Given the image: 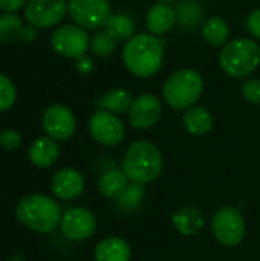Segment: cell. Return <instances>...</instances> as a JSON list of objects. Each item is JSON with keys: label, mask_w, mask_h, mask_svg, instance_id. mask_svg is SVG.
<instances>
[{"label": "cell", "mask_w": 260, "mask_h": 261, "mask_svg": "<svg viewBox=\"0 0 260 261\" xmlns=\"http://www.w3.org/2000/svg\"><path fill=\"white\" fill-rule=\"evenodd\" d=\"M67 11L75 24L86 31L104 26L112 15L109 0H69Z\"/></svg>", "instance_id": "cell-8"}, {"label": "cell", "mask_w": 260, "mask_h": 261, "mask_svg": "<svg viewBox=\"0 0 260 261\" xmlns=\"http://www.w3.org/2000/svg\"><path fill=\"white\" fill-rule=\"evenodd\" d=\"M15 216L26 228L48 234L61 223V210L55 200L44 194H31L23 197L15 208Z\"/></svg>", "instance_id": "cell-3"}, {"label": "cell", "mask_w": 260, "mask_h": 261, "mask_svg": "<svg viewBox=\"0 0 260 261\" xmlns=\"http://www.w3.org/2000/svg\"><path fill=\"white\" fill-rule=\"evenodd\" d=\"M172 223L176 228L178 232H181L185 237H193L196 236L205 225V216L199 208L195 206H187L178 210L173 217Z\"/></svg>", "instance_id": "cell-16"}, {"label": "cell", "mask_w": 260, "mask_h": 261, "mask_svg": "<svg viewBox=\"0 0 260 261\" xmlns=\"http://www.w3.org/2000/svg\"><path fill=\"white\" fill-rule=\"evenodd\" d=\"M15 87L12 81L0 73V112H5L11 109L15 102Z\"/></svg>", "instance_id": "cell-27"}, {"label": "cell", "mask_w": 260, "mask_h": 261, "mask_svg": "<svg viewBox=\"0 0 260 261\" xmlns=\"http://www.w3.org/2000/svg\"><path fill=\"white\" fill-rule=\"evenodd\" d=\"M204 89V80L195 69H181L172 73L162 86L166 102L175 110L193 107Z\"/></svg>", "instance_id": "cell-5"}, {"label": "cell", "mask_w": 260, "mask_h": 261, "mask_svg": "<svg viewBox=\"0 0 260 261\" xmlns=\"http://www.w3.org/2000/svg\"><path fill=\"white\" fill-rule=\"evenodd\" d=\"M130 246L121 237H106L95 249V261H129Z\"/></svg>", "instance_id": "cell-18"}, {"label": "cell", "mask_w": 260, "mask_h": 261, "mask_svg": "<svg viewBox=\"0 0 260 261\" xmlns=\"http://www.w3.org/2000/svg\"><path fill=\"white\" fill-rule=\"evenodd\" d=\"M211 231L221 245L234 248L242 243L245 237V219L238 208L224 206L215 213L211 220Z\"/></svg>", "instance_id": "cell-6"}, {"label": "cell", "mask_w": 260, "mask_h": 261, "mask_svg": "<svg viewBox=\"0 0 260 261\" xmlns=\"http://www.w3.org/2000/svg\"><path fill=\"white\" fill-rule=\"evenodd\" d=\"M202 37L211 46H225L230 38V26L224 18L211 17L202 26Z\"/></svg>", "instance_id": "cell-21"}, {"label": "cell", "mask_w": 260, "mask_h": 261, "mask_svg": "<svg viewBox=\"0 0 260 261\" xmlns=\"http://www.w3.org/2000/svg\"><path fill=\"white\" fill-rule=\"evenodd\" d=\"M247 28H248V31H250L251 35H254L256 38H259L260 40V8L254 9V11L248 15Z\"/></svg>", "instance_id": "cell-30"}, {"label": "cell", "mask_w": 260, "mask_h": 261, "mask_svg": "<svg viewBox=\"0 0 260 261\" xmlns=\"http://www.w3.org/2000/svg\"><path fill=\"white\" fill-rule=\"evenodd\" d=\"M161 113V101L152 93H144L133 99V104L129 110V121L132 127L138 130H149L159 121Z\"/></svg>", "instance_id": "cell-13"}, {"label": "cell", "mask_w": 260, "mask_h": 261, "mask_svg": "<svg viewBox=\"0 0 260 261\" xmlns=\"http://www.w3.org/2000/svg\"><path fill=\"white\" fill-rule=\"evenodd\" d=\"M133 104V96L130 92L124 89H113L109 90L98 102L101 110H107L112 113H124L129 112Z\"/></svg>", "instance_id": "cell-22"}, {"label": "cell", "mask_w": 260, "mask_h": 261, "mask_svg": "<svg viewBox=\"0 0 260 261\" xmlns=\"http://www.w3.org/2000/svg\"><path fill=\"white\" fill-rule=\"evenodd\" d=\"M115 47L116 40H113L106 29L97 32L90 40V50L98 57H109L115 50Z\"/></svg>", "instance_id": "cell-25"}, {"label": "cell", "mask_w": 260, "mask_h": 261, "mask_svg": "<svg viewBox=\"0 0 260 261\" xmlns=\"http://www.w3.org/2000/svg\"><path fill=\"white\" fill-rule=\"evenodd\" d=\"M164 61L162 41L149 34L132 37L123 49V63L126 69L138 78L156 75Z\"/></svg>", "instance_id": "cell-1"}, {"label": "cell", "mask_w": 260, "mask_h": 261, "mask_svg": "<svg viewBox=\"0 0 260 261\" xmlns=\"http://www.w3.org/2000/svg\"><path fill=\"white\" fill-rule=\"evenodd\" d=\"M127 180L129 179L124 174V171H118V170L107 171L100 177L98 190L107 199H118L126 191V188L129 187Z\"/></svg>", "instance_id": "cell-20"}, {"label": "cell", "mask_w": 260, "mask_h": 261, "mask_svg": "<svg viewBox=\"0 0 260 261\" xmlns=\"http://www.w3.org/2000/svg\"><path fill=\"white\" fill-rule=\"evenodd\" d=\"M75 116L66 106H51L43 115V128L54 141H67L75 133Z\"/></svg>", "instance_id": "cell-12"}, {"label": "cell", "mask_w": 260, "mask_h": 261, "mask_svg": "<svg viewBox=\"0 0 260 261\" xmlns=\"http://www.w3.org/2000/svg\"><path fill=\"white\" fill-rule=\"evenodd\" d=\"M37 38V29L32 26V24H26V26H23V29H21V34H20V40H23V41H32V40H35Z\"/></svg>", "instance_id": "cell-33"}, {"label": "cell", "mask_w": 260, "mask_h": 261, "mask_svg": "<svg viewBox=\"0 0 260 261\" xmlns=\"http://www.w3.org/2000/svg\"><path fill=\"white\" fill-rule=\"evenodd\" d=\"M61 231L69 240L83 242L93 236L97 229L95 216L86 208H69L61 217Z\"/></svg>", "instance_id": "cell-11"}, {"label": "cell", "mask_w": 260, "mask_h": 261, "mask_svg": "<svg viewBox=\"0 0 260 261\" xmlns=\"http://www.w3.org/2000/svg\"><path fill=\"white\" fill-rule=\"evenodd\" d=\"M25 5V0H0V9L5 12H15Z\"/></svg>", "instance_id": "cell-32"}, {"label": "cell", "mask_w": 260, "mask_h": 261, "mask_svg": "<svg viewBox=\"0 0 260 261\" xmlns=\"http://www.w3.org/2000/svg\"><path fill=\"white\" fill-rule=\"evenodd\" d=\"M242 95L251 104H260V80H248L242 84Z\"/></svg>", "instance_id": "cell-28"}, {"label": "cell", "mask_w": 260, "mask_h": 261, "mask_svg": "<svg viewBox=\"0 0 260 261\" xmlns=\"http://www.w3.org/2000/svg\"><path fill=\"white\" fill-rule=\"evenodd\" d=\"M164 168V161L159 148L147 141L133 142L123 161V171L130 182L150 184L156 180Z\"/></svg>", "instance_id": "cell-2"}, {"label": "cell", "mask_w": 260, "mask_h": 261, "mask_svg": "<svg viewBox=\"0 0 260 261\" xmlns=\"http://www.w3.org/2000/svg\"><path fill=\"white\" fill-rule=\"evenodd\" d=\"M89 132L92 138L106 147L118 145L124 141L126 128L121 119L107 110H97L89 121Z\"/></svg>", "instance_id": "cell-9"}, {"label": "cell", "mask_w": 260, "mask_h": 261, "mask_svg": "<svg viewBox=\"0 0 260 261\" xmlns=\"http://www.w3.org/2000/svg\"><path fill=\"white\" fill-rule=\"evenodd\" d=\"M260 64L259 44L251 38H236L227 43L219 54V66L231 78L251 75Z\"/></svg>", "instance_id": "cell-4"}, {"label": "cell", "mask_w": 260, "mask_h": 261, "mask_svg": "<svg viewBox=\"0 0 260 261\" xmlns=\"http://www.w3.org/2000/svg\"><path fill=\"white\" fill-rule=\"evenodd\" d=\"M156 2H158V3H167V5H169V3H172V2H175V0H156Z\"/></svg>", "instance_id": "cell-34"}, {"label": "cell", "mask_w": 260, "mask_h": 261, "mask_svg": "<svg viewBox=\"0 0 260 261\" xmlns=\"http://www.w3.org/2000/svg\"><path fill=\"white\" fill-rule=\"evenodd\" d=\"M144 197V188L141 184H135L132 182V185H129L126 188V191L118 197V202L123 208L126 210H133L139 205V202Z\"/></svg>", "instance_id": "cell-26"}, {"label": "cell", "mask_w": 260, "mask_h": 261, "mask_svg": "<svg viewBox=\"0 0 260 261\" xmlns=\"http://www.w3.org/2000/svg\"><path fill=\"white\" fill-rule=\"evenodd\" d=\"M23 21L15 12H5L0 15V41L11 43L15 38H20Z\"/></svg>", "instance_id": "cell-24"}, {"label": "cell", "mask_w": 260, "mask_h": 261, "mask_svg": "<svg viewBox=\"0 0 260 261\" xmlns=\"http://www.w3.org/2000/svg\"><path fill=\"white\" fill-rule=\"evenodd\" d=\"M95 67V63L90 57L87 55H83L80 58L75 60V69L81 73V75H89Z\"/></svg>", "instance_id": "cell-31"}, {"label": "cell", "mask_w": 260, "mask_h": 261, "mask_svg": "<svg viewBox=\"0 0 260 261\" xmlns=\"http://www.w3.org/2000/svg\"><path fill=\"white\" fill-rule=\"evenodd\" d=\"M84 176L74 168L60 170L51 182V188L55 197L61 200H72L83 194L84 191Z\"/></svg>", "instance_id": "cell-14"}, {"label": "cell", "mask_w": 260, "mask_h": 261, "mask_svg": "<svg viewBox=\"0 0 260 261\" xmlns=\"http://www.w3.org/2000/svg\"><path fill=\"white\" fill-rule=\"evenodd\" d=\"M67 12L66 0H29L25 15L34 28H51L60 23Z\"/></svg>", "instance_id": "cell-10"}, {"label": "cell", "mask_w": 260, "mask_h": 261, "mask_svg": "<svg viewBox=\"0 0 260 261\" xmlns=\"http://www.w3.org/2000/svg\"><path fill=\"white\" fill-rule=\"evenodd\" d=\"M52 49L66 58H80L90 49L87 31L78 24H63L57 28L51 37Z\"/></svg>", "instance_id": "cell-7"}, {"label": "cell", "mask_w": 260, "mask_h": 261, "mask_svg": "<svg viewBox=\"0 0 260 261\" xmlns=\"http://www.w3.org/2000/svg\"><path fill=\"white\" fill-rule=\"evenodd\" d=\"M29 161L38 167V168H48L52 167L58 156H60V148L57 145V142L52 138H38L35 139L28 151Z\"/></svg>", "instance_id": "cell-17"}, {"label": "cell", "mask_w": 260, "mask_h": 261, "mask_svg": "<svg viewBox=\"0 0 260 261\" xmlns=\"http://www.w3.org/2000/svg\"><path fill=\"white\" fill-rule=\"evenodd\" d=\"M184 127L188 133L195 136H204L213 128V116L205 107H190L182 116Z\"/></svg>", "instance_id": "cell-19"}, {"label": "cell", "mask_w": 260, "mask_h": 261, "mask_svg": "<svg viewBox=\"0 0 260 261\" xmlns=\"http://www.w3.org/2000/svg\"><path fill=\"white\" fill-rule=\"evenodd\" d=\"M21 144V136L17 130L0 132V147L5 150H15Z\"/></svg>", "instance_id": "cell-29"}, {"label": "cell", "mask_w": 260, "mask_h": 261, "mask_svg": "<svg viewBox=\"0 0 260 261\" xmlns=\"http://www.w3.org/2000/svg\"><path fill=\"white\" fill-rule=\"evenodd\" d=\"M104 26L109 35L116 41H129L132 37H135V23L126 14H112Z\"/></svg>", "instance_id": "cell-23"}, {"label": "cell", "mask_w": 260, "mask_h": 261, "mask_svg": "<svg viewBox=\"0 0 260 261\" xmlns=\"http://www.w3.org/2000/svg\"><path fill=\"white\" fill-rule=\"evenodd\" d=\"M176 23V14L172 6L167 3H156L153 5L146 15V26L150 34L153 35H164L167 34Z\"/></svg>", "instance_id": "cell-15"}]
</instances>
